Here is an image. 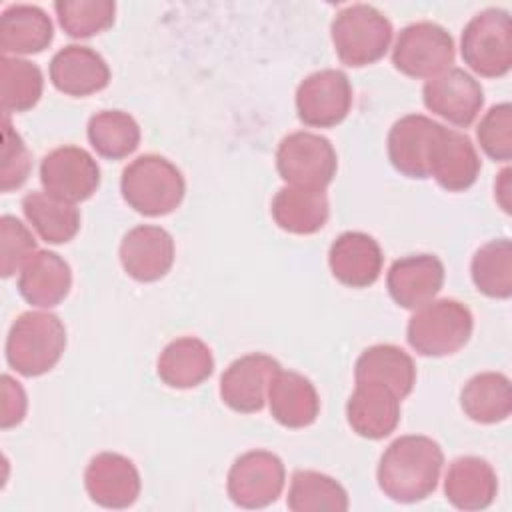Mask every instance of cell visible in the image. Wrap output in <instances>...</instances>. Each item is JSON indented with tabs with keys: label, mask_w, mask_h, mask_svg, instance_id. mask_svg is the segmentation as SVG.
<instances>
[{
	"label": "cell",
	"mask_w": 512,
	"mask_h": 512,
	"mask_svg": "<svg viewBox=\"0 0 512 512\" xmlns=\"http://www.w3.org/2000/svg\"><path fill=\"white\" fill-rule=\"evenodd\" d=\"M424 106L448 120L454 126H470L484 106L482 86L462 68H448L446 72L426 80L422 88Z\"/></svg>",
	"instance_id": "12"
},
{
	"label": "cell",
	"mask_w": 512,
	"mask_h": 512,
	"mask_svg": "<svg viewBox=\"0 0 512 512\" xmlns=\"http://www.w3.org/2000/svg\"><path fill=\"white\" fill-rule=\"evenodd\" d=\"M498 492V478L494 468L476 456H462L454 460L446 472L444 494L446 500L460 510H484Z\"/></svg>",
	"instance_id": "24"
},
{
	"label": "cell",
	"mask_w": 512,
	"mask_h": 512,
	"mask_svg": "<svg viewBox=\"0 0 512 512\" xmlns=\"http://www.w3.org/2000/svg\"><path fill=\"white\" fill-rule=\"evenodd\" d=\"M36 252V240L32 232L14 216L0 218V272L10 278L16 270H22L26 260Z\"/></svg>",
	"instance_id": "37"
},
{
	"label": "cell",
	"mask_w": 512,
	"mask_h": 512,
	"mask_svg": "<svg viewBox=\"0 0 512 512\" xmlns=\"http://www.w3.org/2000/svg\"><path fill=\"white\" fill-rule=\"evenodd\" d=\"M50 80L62 94L82 98L108 86L110 68L96 50L70 44L58 50L50 60Z\"/></svg>",
	"instance_id": "20"
},
{
	"label": "cell",
	"mask_w": 512,
	"mask_h": 512,
	"mask_svg": "<svg viewBox=\"0 0 512 512\" xmlns=\"http://www.w3.org/2000/svg\"><path fill=\"white\" fill-rule=\"evenodd\" d=\"M352 106V86L340 70H318L306 76L296 90L298 118L312 128L340 124Z\"/></svg>",
	"instance_id": "11"
},
{
	"label": "cell",
	"mask_w": 512,
	"mask_h": 512,
	"mask_svg": "<svg viewBox=\"0 0 512 512\" xmlns=\"http://www.w3.org/2000/svg\"><path fill=\"white\" fill-rule=\"evenodd\" d=\"M72 272L68 262L50 250H36L20 270L18 292L38 308L58 306L70 292Z\"/></svg>",
	"instance_id": "22"
},
{
	"label": "cell",
	"mask_w": 512,
	"mask_h": 512,
	"mask_svg": "<svg viewBox=\"0 0 512 512\" xmlns=\"http://www.w3.org/2000/svg\"><path fill=\"white\" fill-rule=\"evenodd\" d=\"M330 32L340 62L352 68L378 62L392 42L390 20L370 4H352L340 10Z\"/></svg>",
	"instance_id": "5"
},
{
	"label": "cell",
	"mask_w": 512,
	"mask_h": 512,
	"mask_svg": "<svg viewBox=\"0 0 512 512\" xmlns=\"http://www.w3.org/2000/svg\"><path fill=\"white\" fill-rule=\"evenodd\" d=\"M478 292L490 298H510L512 294V244L508 238L490 240L480 246L470 264Z\"/></svg>",
	"instance_id": "33"
},
{
	"label": "cell",
	"mask_w": 512,
	"mask_h": 512,
	"mask_svg": "<svg viewBox=\"0 0 512 512\" xmlns=\"http://www.w3.org/2000/svg\"><path fill=\"white\" fill-rule=\"evenodd\" d=\"M40 182L46 194L76 204L98 190L100 168L84 148L60 146L42 158Z\"/></svg>",
	"instance_id": "10"
},
{
	"label": "cell",
	"mask_w": 512,
	"mask_h": 512,
	"mask_svg": "<svg viewBox=\"0 0 512 512\" xmlns=\"http://www.w3.org/2000/svg\"><path fill=\"white\" fill-rule=\"evenodd\" d=\"M30 154L20 134L12 128L8 114L2 120V168H0V186L2 192L20 188L30 174Z\"/></svg>",
	"instance_id": "38"
},
{
	"label": "cell",
	"mask_w": 512,
	"mask_h": 512,
	"mask_svg": "<svg viewBox=\"0 0 512 512\" xmlns=\"http://www.w3.org/2000/svg\"><path fill=\"white\" fill-rule=\"evenodd\" d=\"M276 168L290 186L324 190L336 176L338 158L328 138L314 132H292L276 150Z\"/></svg>",
	"instance_id": "7"
},
{
	"label": "cell",
	"mask_w": 512,
	"mask_h": 512,
	"mask_svg": "<svg viewBox=\"0 0 512 512\" xmlns=\"http://www.w3.org/2000/svg\"><path fill=\"white\" fill-rule=\"evenodd\" d=\"M356 382H380L394 390L402 400L416 382L414 360L394 344H376L366 348L354 366Z\"/></svg>",
	"instance_id": "27"
},
{
	"label": "cell",
	"mask_w": 512,
	"mask_h": 512,
	"mask_svg": "<svg viewBox=\"0 0 512 512\" xmlns=\"http://www.w3.org/2000/svg\"><path fill=\"white\" fill-rule=\"evenodd\" d=\"M54 10L62 30L72 38H90L114 24L112 0H58Z\"/></svg>",
	"instance_id": "35"
},
{
	"label": "cell",
	"mask_w": 512,
	"mask_h": 512,
	"mask_svg": "<svg viewBox=\"0 0 512 512\" xmlns=\"http://www.w3.org/2000/svg\"><path fill=\"white\" fill-rule=\"evenodd\" d=\"M120 262L126 274L138 282H156L174 264L172 236L152 224L128 230L120 242Z\"/></svg>",
	"instance_id": "16"
},
{
	"label": "cell",
	"mask_w": 512,
	"mask_h": 512,
	"mask_svg": "<svg viewBox=\"0 0 512 512\" xmlns=\"http://www.w3.org/2000/svg\"><path fill=\"white\" fill-rule=\"evenodd\" d=\"M92 502L104 508H128L140 494V474L132 460L116 452L96 454L84 472Z\"/></svg>",
	"instance_id": "15"
},
{
	"label": "cell",
	"mask_w": 512,
	"mask_h": 512,
	"mask_svg": "<svg viewBox=\"0 0 512 512\" xmlns=\"http://www.w3.org/2000/svg\"><path fill=\"white\" fill-rule=\"evenodd\" d=\"M464 414L480 424H496L512 412V388L508 376L500 372H482L470 378L460 392Z\"/></svg>",
	"instance_id": "29"
},
{
	"label": "cell",
	"mask_w": 512,
	"mask_h": 512,
	"mask_svg": "<svg viewBox=\"0 0 512 512\" xmlns=\"http://www.w3.org/2000/svg\"><path fill=\"white\" fill-rule=\"evenodd\" d=\"M512 170L510 168H504L496 182H494V196H496V202L500 204V208L510 214V190H512Z\"/></svg>",
	"instance_id": "40"
},
{
	"label": "cell",
	"mask_w": 512,
	"mask_h": 512,
	"mask_svg": "<svg viewBox=\"0 0 512 512\" xmlns=\"http://www.w3.org/2000/svg\"><path fill=\"white\" fill-rule=\"evenodd\" d=\"M442 124L422 114H408L394 122L388 132V158L408 178H430V154Z\"/></svg>",
	"instance_id": "14"
},
{
	"label": "cell",
	"mask_w": 512,
	"mask_h": 512,
	"mask_svg": "<svg viewBox=\"0 0 512 512\" xmlns=\"http://www.w3.org/2000/svg\"><path fill=\"white\" fill-rule=\"evenodd\" d=\"M286 506L292 512H344L348 510V494L332 476L296 470L290 480Z\"/></svg>",
	"instance_id": "32"
},
{
	"label": "cell",
	"mask_w": 512,
	"mask_h": 512,
	"mask_svg": "<svg viewBox=\"0 0 512 512\" xmlns=\"http://www.w3.org/2000/svg\"><path fill=\"white\" fill-rule=\"evenodd\" d=\"M66 348V328L56 314L24 312L6 338V360L10 368L26 378L52 370Z\"/></svg>",
	"instance_id": "2"
},
{
	"label": "cell",
	"mask_w": 512,
	"mask_h": 512,
	"mask_svg": "<svg viewBox=\"0 0 512 512\" xmlns=\"http://www.w3.org/2000/svg\"><path fill=\"white\" fill-rule=\"evenodd\" d=\"M126 204L144 216H164L176 210L184 198L182 172L164 156L144 154L132 160L120 178Z\"/></svg>",
	"instance_id": "3"
},
{
	"label": "cell",
	"mask_w": 512,
	"mask_h": 512,
	"mask_svg": "<svg viewBox=\"0 0 512 512\" xmlns=\"http://www.w3.org/2000/svg\"><path fill=\"white\" fill-rule=\"evenodd\" d=\"M0 84L4 114L26 112L38 104L44 88V78L36 64L18 56H2Z\"/></svg>",
	"instance_id": "34"
},
{
	"label": "cell",
	"mask_w": 512,
	"mask_h": 512,
	"mask_svg": "<svg viewBox=\"0 0 512 512\" xmlns=\"http://www.w3.org/2000/svg\"><path fill=\"white\" fill-rule=\"evenodd\" d=\"M214 358L210 348L194 336L172 340L158 358V376L170 388H194L210 378Z\"/></svg>",
	"instance_id": "26"
},
{
	"label": "cell",
	"mask_w": 512,
	"mask_h": 512,
	"mask_svg": "<svg viewBox=\"0 0 512 512\" xmlns=\"http://www.w3.org/2000/svg\"><path fill=\"white\" fill-rule=\"evenodd\" d=\"M268 404L276 422L286 428L310 426L320 412L314 384L292 370H278L268 386Z\"/></svg>",
	"instance_id": "23"
},
{
	"label": "cell",
	"mask_w": 512,
	"mask_h": 512,
	"mask_svg": "<svg viewBox=\"0 0 512 512\" xmlns=\"http://www.w3.org/2000/svg\"><path fill=\"white\" fill-rule=\"evenodd\" d=\"M346 418L358 436L368 440L386 438L400 422V398L386 384L356 382L346 404Z\"/></svg>",
	"instance_id": "17"
},
{
	"label": "cell",
	"mask_w": 512,
	"mask_h": 512,
	"mask_svg": "<svg viewBox=\"0 0 512 512\" xmlns=\"http://www.w3.org/2000/svg\"><path fill=\"white\" fill-rule=\"evenodd\" d=\"M88 140L96 154L108 160L130 156L140 144L138 122L122 110H102L88 120Z\"/></svg>",
	"instance_id": "31"
},
{
	"label": "cell",
	"mask_w": 512,
	"mask_h": 512,
	"mask_svg": "<svg viewBox=\"0 0 512 512\" xmlns=\"http://www.w3.org/2000/svg\"><path fill=\"white\" fill-rule=\"evenodd\" d=\"M26 394L22 390V386L8 374H4L2 378V416H0V424L2 428H12L16 424H20L24 420L26 414Z\"/></svg>",
	"instance_id": "39"
},
{
	"label": "cell",
	"mask_w": 512,
	"mask_h": 512,
	"mask_svg": "<svg viewBox=\"0 0 512 512\" xmlns=\"http://www.w3.org/2000/svg\"><path fill=\"white\" fill-rule=\"evenodd\" d=\"M444 284V264L432 254H412L396 260L386 276L392 300L408 310H416L440 292Z\"/></svg>",
	"instance_id": "19"
},
{
	"label": "cell",
	"mask_w": 512,
	"mask_h": 512,
	"mask_svg": "<svg viewBox=\"0 0 512 512\" xmlns=\"http://www.w3.org/2000/svg\"><path fill=\"white\" fill-rule=\"evenodd\" d=\"M472 312L458 300H430L412 314L406 338L420 356H450L466 346L472 336Z\"/></svg>",
	"instance_id": "4"
},
{
	"label": "cell",
	"mask_w": 512,
	"mask_h": 512,
	"mask_svg": "<svg viewBox=\"0 0 512 512\" xmlns=\"http://www.w3.org/2000/svg\"><path fill=\"white\" fill-rule=\"evenodd\" d=\"M480 148L496 162L512 158V106L508 102L492 106L476 128Z\"/></svg>",
	"instance_id": "36"
},
{
	"label": "cell",
	"mask_w": 512,
	"mask_h": 512,
	"mask_svg": "<svg viewBox=\"0 0 512 512\" xmlns=\"http://www.w3.org/2000/svg\"><path fill=\"white\" fill-rule=\"evenodd\" d=\"M286 482L282 460L268 450H250L234 460L226 490L242 508H264L278 500Z\"/></svg>",
	"instance_id": "9"
},
{
	"label": "cell",
	"mask_w": 512,
	"mask_h": 512,
	"mask_svg": "<svg viewBox=\"0 0 512 512\" xmlns=\"http://www.w3.org/2000/svg\"><path fill=\"white\" fill-rule=\"evenodd\" d=\"M462 60L484 78L506 76L512 68V22L502 8L476 14L462 30Z\"/></svg>",
	"instance_id": "6"
},
{
	"label": "cell",
	"mask_w": 512,
	"mask_h": 512,
	"mask_svg": "<svg viewBox=\"0 0 512 512\" xmlns=\"http://www.w3.org/2000/svg\"><path fill=\"white\" fill-rule=\"evenodd\" d=\"M54 26L50 16L32 4H14L0 18V50L8 54H38L50 46Z\"/></svg>",
	"instance_id": "25"
},
{
	"label": "cell",
	"mask_w": 512,
	"mask_h": 512,
	"mask_svg": "<svg viewBox=\"0 0 512 512\" xmlns=\"http://www.w3.org/2000/svg\"><path fill=\"white\" fill-rule=\"evenodd\" d=\"M280 364L268 354H246L234 360L220 378V398L234 412L252 414L262 410L268 386Z\"/></svg>",
	"instance_id": "13"
},
{
	"label": "cell",
	"mask_w": 512,
	"mask_h": 512,
	"mask_svg": "<svg viewBox=\"0 0 512 512\" xmlns=\"http://www.w3.org/2000/svg\"><path fill=\"white\" fill-rule=\"evenodd\" d=\"M454 62V40L446 28L434 22H416L396 38L392 64L410 78H434Z\"/></svg>",
	"instance_id": "8"
},
{
	"label": "cell",
	"mask_w": 512,
	"mask_h": 512,
	"mask_svg": "<svg viewBox=\"0 0 512 512\" xmlns=\"http://www.w3.org/2000/svg\"><path fill=\"white\" fill-rule=\"evenodd\" d=\"M274 222L290 234H314L328 220V198L324 190L286 186L272 198Z\"/></svg>",
	"instance_id": "28"
},
{
	"label": "cell",
	"mask_w": 512,
	"mask_h": 512,
	"mask_svg": "<svg viewBox=\"0 0 512 512\" xmlns=\"http://www.w3.org/2000/svg\"><path fill=\"white\" fill-rule=\"evenodd\" d=\"M478 172L480 158L472 140L458 130L442 126L430 154L428 176L448 192H462L476 182Z\"/></svg>",
	"instance_id": "18"
},
{
	"label": "cell",
	"mask_w": 512,
	"mask_h": 512,
	"mask_svg": "<svg viewBox=\"0 0 512 512\" xmlns=\"http://www.w3.org/2000/svg\"><path fill=\"white\" fill-rule=\"evenodd\" d=\"M382 250L378 242L364 232L340 234L328 252V264L338 282L350 288L374 284L382 272Z\"/></svg>",
	"instance_id": "21"
},
{
	"label": "cell",
	"mask_w": 512,
	"mask_h": 512,
	"mask_svg": "<svg viewBox=\"0 0 512 512\" xmlns=\"http://www.w3.org/2000/svg\"><path fill=\"white\" fill-rule=\"evenodd\" d=\"M442 464L444 454L438 442L420 434L400 436L380 458L378 486L394 502H420L436 490Z\"/></svg>",
	"instance_id": "1"
},
{
	"label": "cell",
	"mask_w": 512,
	"mask_h": 512,
	"mask_svg": "<svg viewBox=\"0 0 512 512\" xmlns=\"http://www.w3.org/2000/svg\"><path fill=\"white\" fill-rule=\"evenodd\" d=\"M22 210L32 228L48 244L70 242L80 230L78 208L46 192L26 194L22 200Z\"/></svg>",
	"instance_id": "30"
}]
</instances>
